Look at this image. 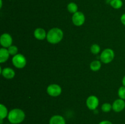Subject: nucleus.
<instances>
[{
    "label": "nucleus",
    "mask_w": 125,
    "mask_h": 124,
    "mask_svg": "<svg viewBox=\"0 0 125 124\" xmlns=\"http://www.w3.org/2000/svg\"><path fill=\"white\" fill-rule=\"evenodd\" d=\"M10 53L7 48L2 47L0 49V63H3L7 62L9 58Z\"/></svg>",
    "instance_id": "ddd939ff"
},
{
    "label": "nucleus",
    "mask_w": 125,
    "mask_h": 124,
    "mask_svg": "<svg viewBox=\"0 0 125 124\" xmlns=\"http://www.w3.org/2000/svg\"><path fill=\"white\" fill-rule=\"evenodd\" d=\"M25 113L20 108H14L9 111L7 116L9 122L12 124H20L25 119Z\"/></svg>",
    "instance_id": "f257e3e1"
},
{
    "label": "nucleus",
    "mask_w": 125,
    "mask_h": 124,
    "mask_svg": "<svg viewBox=\"0 0 125 124\" xmlns=\"http://www.w3.org/2000/svg\"><path fill=\"white\" fill-rule=\"evenodd\" d=\"M86 105L90 110H95L99 105V99L96 96H90L86 100Z\"/></svg>",
    "instance_id": "0eeeda50"
},
{
    "label": "nucleus",
    "mask_w": 125,
    "mask_h": 124,
    "mask_svg": "<svg viewBox=\"0 0 125 124\" xmlns=\"http://www.w3.org/2000/svg\"><path fill=\"white\" fill-rule=\"evenodd\" d=\"M118 95L120 98L125 100V86H123L119 88L118 91Z\"/></svg>",
    "instance_id": "412c9836"
},
{
    "label": "nucleus",
    "mask_w": 125,
    "mask_h": 124,
    "mask_svg": "<svg viewBox=\"0 0 125 124\" xmlns=\"http://www.w3.org/2000/svg\"><path fill=\"white\" fill-rule=\"evenodd\" d=\"M101 67V62L99 60H94L90 64V69L93 71H98Z\"/></svg>",
    "instance_id": "2eb2a0df"
},
{
    "label": "nucleus",
    "mask_w": 125,
    "mask_h": 124,
    "mask_svg": "<svg viewBox=\"0 0 125 124\" xmlns=\"http://www.w3.org/2000/svg\"><path fill=\"white\" fill-rule=\"evenodd\" d=\"M122 0H111L110 1V5L112 8L115 9H119L123 6Z\"/></svg>",
    "instance_id": "f3484780"
},
{
    "label": "nucleus",
    "mask_w": 125,
    "mask_h": 124,
    "mask_svg": "<svg viewBox=\"0 0 125 124\" xmlns=\"http://www.w3.org/2000/svg\"><path fill=\"white\" fill-rule=\"evenodd\" d=\"M2 0H0V8H2Z\"/></svg>",
    "instance_id": "393cba45"
},
{
    "label": "nucleus",
    "mask_w": 125,
    "mask_h": 124,
    "mask_svg": "<svg viewBox=\"0 0 125 124\" xmlns=\"http://www.w3.org/2000/svg\"><path fill=\"white\" fill-rule=\"evenodd\" d=\"M90 51L93 54H98L101 51V47L97 44H94L91 46L90 47Z\"/></svg>",
    "instance_id": "a211bd4d"
},
{
    "label": "nucleus",
    "mask_w": 125,
    "mask_h": 124,
    "mask_svg": "<svg viewBox=\"0 0 125 124\" xmlns=\"http://www.w3.org/2000/svg\"><path fill=\"white\" fill-rule=\"evenodd\" d=\"M13 65L18 69H22L24 68L26 64V57L21 53H17L14 55L12 59Z\"/></svg>",
    "instance_id": "20e7f679"
},
{
    "label": "nucleus",
    "mask_w": 125,
    "mask_h": 124,
    "mask_svg": "<svg viewBox=\"0 0 125 124\" xmlns=\"http://www.w3.org/2000/svg\"><path fill=\"white\" fill-rule=\"evenodd\" d=\"M85 17L82 12L78 11L72 16V22L76 26H81L83 25L85 22Z\"/></svg>",
    "instance_id": "423d86ee"
},
{
    "label": "nucleus",
    "mask_w": 125,
    "mask_h": 124,
    "mask_svg": "<svg viewBox=\"0 0 125 124\" xmlns=\"http://www.w3.org/2000/svg\"><path fill=\"white\" fill-rule=\"evenodd\" d=\"M34 35L37 40H43L44 39L46 38L47 33L46 32L45 30L43 28L39 27L37 28L34 32Z\"/></svg>",
    "instance_id": "9b49d317"
},
{
    "label": "nucleus",
    "mask_w": 125,
    "mask_h": 124,
    "mask_svg": "<svg viewBox=\"0 0 125 124\" xmlns=\"http://www.w3.org/2000/svg\"><path fill=\"white\" fill-rule=\"evenodd\" d=\"M7 49H8V51H9V52L10 55H11L14 56L18 53V49L16 46L12 45V46H10L9 47H8V48H7Z\"/></svg>",
    "instance_id": "aec40b11"
},
{
    "label": "nucleus",
    "mask_w": 125,
    "mask_h": 124,
    "mask_svg": "<svg viewBox=\"0 0 125 124\" xmlns=\"http://www.w3.org/2000/svg\"><path fill=\"white\" fill-rule=\"evenodd\" d=\"M98 124H112V122H111V121H109V120H103V121H101Z\"/></svg>",
    "instance_id": "5701e85b"
},
{
    "label": "nucleus",
    "mask_w": 125,
    "mask_h": 124,
    "mask_svg": "<svg viewBox=\"0 0 125 124\" xmlns=\"http://www.w3.org/2000/svg\"><path fill=\"white\" fill-rule=\"evenodd\" d=\"M67 10L71 13H75L78 11V6L75 2H71L67 5Z\"/></svg>",
    "instance_id": "dca6fc26"
},
{
    "label": "nucleus",
    "mask_w": 125,
    "mask_h": 124,
    "mask_svg": "<svg viewBox=\"0 0 125 124\" xmlns=\"http://www.w3.org/2000/svg\"><path fill=\"white\" fill-rule=\"evenodd\" d=\"M49 124H66V121L62 115H54L50 118Z\"/></svg>",
    "instance_id": "f8f14e48"
},
{
    "label": "nucleus",
    "mask_w": 125,
    "mask_h": 124,
    "mask_svg": "<svg viewBox=\"0 0 125 124\" xmlns=\"http://www.w3.org/2000/svg\"><path fill=\"white\" fill-rule=\"evenodd\" d=\"M63 32L62 29L58 27H54L50 29L47 33L46 40L50 43L56 44L62 40Z\"/></svg>",
    "instance_id": "f03ea898"
},
{
    "label": "nucleus",
    "mask_w": 125,
    "mask_h": 124,
    "mask_svg": "<svg viewBox=\"0 0 125 124\" xmlns=\"http://www.w3.org/2000/svg\"><path fill=\"white\" fill-rule=\"evenodd\" d=\"M122 84H123V86H125V75L123 77V79H122Z\"/></svg>",
    "instance_id": "b1692460"
},
{
    "label": "nucleus",
    "mask_w": 125,
    "mask_h": 124,
    "mask_svg": "<svg viewBox=\"0 0 125 124\" xmlns=\"http://www.w3.org/2000/svg\"><path fill=\"white\" fill-rule=\"evenodd\" d=\"M120 21L121 22H122V24H123L124 26H125V13H123V14L121 16Z\"/></svg>",
    "instance_id": "4be33fe9"
},
{
    "label": "nucleus",
    "mask_w": 125,
    "mask_h": 124,
    "mask_svg": "<svg viewBox=\"0 0 125 124\" xmlns=\"http://www.w3.org/2000/svg\"><path fill=\"white\" fill-rule=\"evenodd\" d=\"M115 57V53L112 49L110 48L106 49L101 52L100 55L101 62L105 64H108L112 62Z\"/></svg>",
    "instance_id": "7ed1b4c3"
},
{
    "label": "nucleus",
    "mask_w": 125,
    "mask_h": 124,
    "mask_svg": "<svg viewBox=\"0 0 125 124\" xmlns=\"http://www.w3.org/2000/svg\"><path fill=\"white\" fill-rule=\"evenodd\" d=\"M108 1H111V0H108Z\"/></svg>",
    "instance_id": "a878e982"
},
{
    "label": "nucleus",
    "mask_w": 125,
    "mask_h": 124,
    "mask_svg": "<svg viewBox=\"0 0 125 124\" xmlns=\"http://www.w3.org/2000/svg\"><path fill=\"white\" fill-rule=\"evenodd\" d=\"M9 113L7 107L4 105L0 104V119L4 120L5 118L7 117Z\"/></svg>",
    "instance_id": "4468645a"
},
{
    "label": "nucleus",
    "mask_w": 125,
    "mask_h": 124,
    "mask_svg": "<svg viewBox=\"0 0 125 124\" xmlns=\"http://www.w3.org/2000/svg\"><path fill=\"white\" fill-rule=\"evenodd\" d=\"M125 108V101L122 98L115 100L112 104V109L116 113H120Z\"/></svg>",
    "instance_id": "1a4fd4ad"
},
{
    "label": "nucleus",
    "mask_w": 125,
    "mask_h": 124,
    "mask_svg": "<svg viewBox=\"0 0 125 124\" xmlns=\"http://www.w3.org/2000/svg\"><path fill=\"white\" fill-rule=\"evenodd\" d=\"M46 92L51 97H58L62 93V88L57 84H51L47 87Z\"/></svg>",
    "instance_id": "39448f33"
},
{
    "label": "nucleus",
    "mask_w": 125,
    "mask_h": 124,
    "mask_svg": "<svg viewBox=\"0 0 125 124\" xmlns=\"http://www.w3.org/2000/svg\"><path fill=\"white\" fill-rule=\"evenodd\" d=\"M13 39L11 35L7 33H4L2 34L0 38V44L1 46L5 48H8L12 46Z\"/></svg>",
    "instance_id": "6e6552de"
},
{
    "label": "nucleus",
    "mask_w": 125,
    "mask_h": 124,
    "mask_svg": "<svg viewBox=\"0 0 125 124\" xmlns=\"http://www.w3.org/2000/svg\"><path fill=\"white\" fill-rule=\"evenodd\" d=\"M1 74L5 79H12L15 75V72L14 70L10 68H5L3 69L1 68Z\"/></svg>",
    "instance_id": "9d476101"
},
{
    "label": "nucleus",
    "mask_w": 125,
    "mask_h": 124,
    "mask_svg": "<svg viewBox=\"0 0 125 124\" xmlns=\"http://www.w3.org/2000/svg\"><path fill=\"white\" fill-rule=\"evenodd\" d=\"M112 109V105L109 103H104L101 106V110L104 113H109Z\"/></svg>",
    "instance_id": "6ab92c4d"
}]
</instances>
